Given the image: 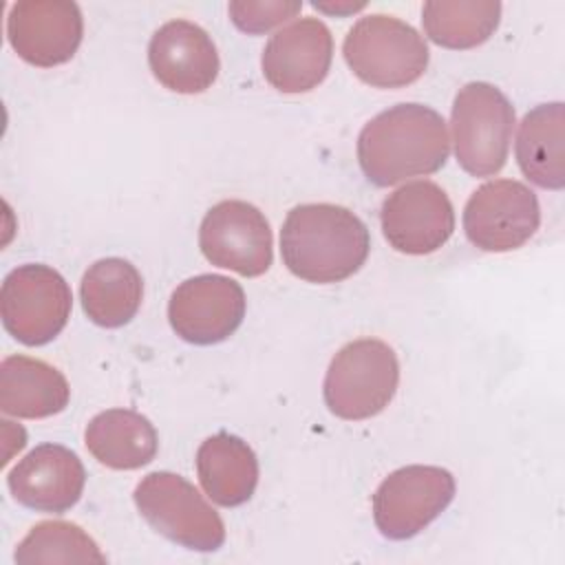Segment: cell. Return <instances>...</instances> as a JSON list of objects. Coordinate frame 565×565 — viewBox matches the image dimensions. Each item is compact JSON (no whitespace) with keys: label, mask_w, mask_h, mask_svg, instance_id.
Masks as SVG:
<instances>
[{"label":"cell","mask_w":565,"mask_h":565,"mask_svg":"<svg viewBox=\"0 0 565 565\" xmlns=\"http://www.w3.org/2000/svg\"><path fill=\"white\" fill-rule=\"evenodd\" d=\"M448 154L446 121L424 104L391 106L375 115L358 137V163L377 188L433 174Z\"/></svg>","instance_id":"cell-1"},{"label":"cell","mask_w":565,"mask_h":565,"mask_svg":"<svg viewBox=\"0 0 565 565\" xmlns=\"http://www.w3.org/2000/svg\"><path fill=\"white\" fill-rule=\"evenodd\" d=\"M371 238L364 221L333 203L296 205L280 230L287 269L307 282H340L366 260Z\"/></svg>","instance_id":"cell-2"},{"label":"cell","mask_w":565,"mask_h":565,"mask_svg":"<svg viewBox=\"0 0 565 565\" xmlns=\"http://www.w3.org/2000/svg\"><path fill=\"white\" fill-rule=\"evenodd\" d=\"M353 75L375 88H402L417 82L428 66L426 40L408 22L371 13L360 18L342 44Z\"/></svg>","instance_id":"cell-3"},{"label":"cell","mask_w":565,"mask_h":565,"mask_svg":"<svg viewBox=\"0 0 565 565\" xmlns=\"http://www.w3.org/2000/svg\"><path fill=\"white\" fill-rule=\"evenodd\" d=\"M399 384L395 351L377 338H360L344 344L331 360L322 395L327 408L349 422L382 413Z\"/></svg>","instance_id":"cell-4"},{"label":"cell","mask_w":565,"mask_h":565,"mask_svg":"<svg viewBox=\"0 0 565 565\" xmlns=\"http://www.w3.org/2000/svg\"><path fill=\"white\" fill-rule=\"evenodd\" d=\"M455 157L472 177L497 174L510 152L514 106L488 82H468L459 88L450 113Z\"/></svg>","instance_id":"cell-5"},{"label":"cell","mask_w":565,"mask_h":565,"mask_svg":"<svg viewBox=\"0 0 565 565\" xmlns=\"http://www.w3.org/2000/svg\"><path fill=\"white\" fill-rule=\"evenodd\" d=\"M139 514L168 541L196 552H214L225 543V523L203 494L181 475L157 470L135 492Z\"/></svg>","instance_id":"cell-6"},{"label":"cell","mask_w":565,"mask_h":565,"mask_svg":"<svg viewBox=\"0 0 565 565\" xmlns=\"http://www.w3.org/2000/svg\"><path fill=\"white\" fill-rule=\"evenodd\" d=\"M73 294L64 276L42 263L11 269L0 289V316L4 329L26 347L51 342L66 327Z\"/></svg>","instance_id":"cell-7"},{"label":"cell","mask_w":565,"mask_h":565,"mask_svg":"<svg viewBox=\"0 0 565 565\" xmlns=\"http://www.w3.org/2000/svg\"><path fill=\"white\" fill-rule=\"evenodd\" d=\"M455 477L439 466L393 470L373 494V521L382 536L406 541L430 525L452 501Z\"/></svg>","instance_id":"cell-8"},{"label":"cell","mask_w":565,"mask_h":565,"mask_svg":"<svg viewBox=\"0 0 565 565\" xmlns=\"http://www.w3.org/2000/svg\"><path fill=\"white\" fill-rule=\"evenodd\" d=\"M541 223L536 194L521 181L494 179L477 188L463 207V232L481 252H512Z\"/></svg>","instance_id":"cell-9"},{"label":"cell","mask_w":565,"mask_h":565,"mask_svg":"<svg viewBox=\"0 0 565 565\" xmlns=\"http://www.w3.org/2000/svg\"><path fill=\"white\" fill-rule=\"evenodd\" d=\"M199 247L212 265L247 278L265 274L274 260V238L265 214L238 199L221 201L205 212Z\"/></svg>","instance_id":"cell-10"},{"label":"cell","mask_w":565,"mask_h":565,"mask_svg":"<svg viewBox=\"0 0 565 565\" xmlns=\"http://www.w3.org/2000/svg\"><path fill=\"white\" fill-rule=\"evenodd\" d=\"M245 318L243 287L221 274L183 280L170 296L168 320L174 333L199 347L230 338Z\"/></svg>","instance_id":"cell-11"},{"label":"cell","mask_w":565,"mask_h":565,"mask_svg":"<svg viewBox=\"0 0 565 565\" xmlns=\"http://www.w3.org/2000/svg\"><path fill=\"white\" fill-rule=\"evenodd\" d=\"M388 245L402 254L437 252L455 230V210L448 194L433 181H413L391 192L380 210Z\"/></svg>","instance_id":"cell-12"},{"label":"cell","mask_w":565,"mask_h":565,"mask_svg":"<svg viewBox=\"0 0 565 565\" xmlns=\"http://www.w3.org/2000/svg\"><path fill=\"white\" fill-rule=\"evenodd\" d=\"M84 18L68 0H22L11 4L7 38L24 62L51 68L68 62L82 44Z\"/></svg>","instance_id":"cell-13"},{"label":"cell","mask_w":565,"mask_h":565,"mask_svg":"<svg viewBox=\"0 0 565 565\" xmlns=\"http://www.w3.org/2000/svg\"><path fill=\"white\" fill-rule=\"evenodd\" d=\"M333 60V38L318 18H300L276 31L263 49L265 79L280 93H307L324 82Z\"/></svg>","instance_id":"cell-14"},{"label":"cell","mask_w":565,"mask_h":565,"mask_svg":"<svg viewBox=\"0 0 565 565\" xmlns=\"http://www.w3.org/2000/svg\"><path fill=\"white\" fill-rule=\"evenodd\" d=\"M148 64L161 86L181 95L207 90L221 68L210 33L190 20H170L152 33Z\"/></svg>","instance_id":"cell-15"},{"label":"cell","mask_w":565,"mask_h":565,"mask_svg":"<svg viewBox=\"0 0 565 565\" xmlns=\"http://www.w3.org/2000/svg\"><path fill=\"white\" fill-rule=\"evenodd\" d=\"M86 483L82 459L66 446L40 444L9 472L7 486L13 499L38 512L62 514L71 510Z\"/></svg>","instance_id":"cell-16"},{"label":"cell","mask_w":565,"mask_h":565,"mask_svg":"<svg viewBox=\"0 0 565 565\" xmlns=\"http://www.w3.org/2000/svg\"><path fill=\"white\" fill-rule=\"evenodd\" d=\"M71 388L62 371L44 360L9 355L0 364V411L22 419H42L68 406Z\"/></svg>","instance_id":"cell-17"},{"label":"cell","mask_w":565,"mask_h":565,"mask_svg":"<svg viewBox=\"0 0 565 565\" xmlns=\"http://www.w3.org/2000/svg\"><path fill=\"white\" fill-rule=\"evenodd\" d=\"M196 475L214 503L236 508L249 501L258 486V459L241 437L216 433L196 450Z\"/></svg>","instance_id":"cell-18"},{"label":"cell","mask_w":565,"mask_h":565,"mask_svg":"<svg viewBox=\"0 0 565 565\" xmlns=\"http://www.w3.org/2000/svg\"><path fill=\"white\" fill-rule=\"evenodd\" d=\"M84 444L106 468L137 470L154 459L159 435L141 413L130 408H108L88 422Z\"/></svg>","instance_id":"cell-19"},{"label":"cell","mask_w":565,"mask_h":565,"mask_svg":"<svg viewBox=\"0 0 565 565\" xmlns=\"http://www.w3.org/2000/svg\"><path fill=\"white\" fill-rule=\"evenodd\" d=\"M516 161L521 172L539 188L563 190L565 185V108L550 102L532 108L516 135Z\"/></svg>","instance_id":"cell-20"},{"label":"cell","mask_w":565,"mask_h":565,"mask_svg":"<svg viewBox=\"0 0 565 565\" xmlns=\"http://www.w3.org/2000/svg\"><path fill=\"white\" fill-rule=\"evenodd\" d=\"M79 296L90 322L117 329L128 324L139 311L143 280L132 263L117 256L99 258L84 271Z\"/></svg>","instance_id":"cell-21"},{"label":"cell","mask_w":565,"mask_h":565,"mask_svg":"<svg viewBox=\"0 0 565 565\" xmlns=\"http://www.w3.org/2000/svg\"><path fill=\"white\" fill-rule=\"evenodd\" d=\"M501 22L497 0H428L422 9L424 33L444 49H475L494 35Z\"/></svg>","instance_id":"cell-22"},{"label":"cell","mask_w":565,"mask_h":565,"mask_svg":"<svg viewBox=\"0 0 565 565\" xmlns=\"http://www.w3.org/2000/svg\"><path fill=\"white\" fill-rule=\"evenodd\" d=\"M15 563H106L97 543L75 523L40 521L18 543Z\"/></svg>","instance_id":"cell-23"},{"label":"cell","mask_w":565,"mask_h":565,"mask_svg":"<svg viewBox=\"0 0 565 565\" xmlns=\"http://www.w3.org/2000/svg\"><path fill=\"white\" fill-rule=\"evenodd\" d=\"M302 9L298 0H232L227 4L230 20L245 33L258 35L296 18Z\"/></svg>","instance_id":"cell-24"},{"label":"cell","mask_w":565,"mask_h":565,"mask_svg":"<svg viewBox=\"0 0 565 565\" xmlns=\"http://www.w3.org/2000/svg\"><path fill=\"white\" fill-rule=\"evenodd\" d=\"M313 7H318V9H322V11H331V13H344V11H358V9H364V4L360 2V4H344V7H324V4H313Z\"/></svg>","instance_id":"cell-25"}]
</instances>
